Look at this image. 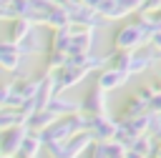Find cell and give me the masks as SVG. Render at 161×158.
Instances as JSON below:
<instances>
[{
    "label": "cell",
    "mask_w": 161,
    "mask_h": 158,
    "mask_svg": "<svg viewBox=\"0 0 161 158\" xmlns=\"http://www.w3.org/2000/svg\"><path fill=\"white\" fill-rule=\"evenodd\" d=\"M148 40H151V35H148L146 25L141 20H136V23H128L113 33V50H138Z\"/></svg>",
    "instance_id": "obj_1"
},
{
    "label": "cell",
    "mask_w": 161,
    "mask_h": 158,
    "mask_svg": "<svg viewBox=\"0 0 161 158\" xmlns=\"http://www.w3.org/2000/svg\"><path fill=\"white\" fill-rule=\"evenodd\" d=\"M28 135H30V125H28V123L13 125V128L3 130V133H0V153H3V155H15V158H18L20 148H23V140H25Z\"/></svg>",
    "instance_id": "obj_2"
},
{
    "label": "cell",
    "mask_w": 161,
    "mask_h": 158,
    "mask_svg": "<svg viewBox=\"0 0 161 158\" xmlns=\"http://www.w3.org/2000/svg\"><path fill=\"white\" fill-rule=\"evenodd\" d=\"M68 13H70V25H86L93 30L106 20L96 8H88L83 3H75V0H73V5H68Z\"/></svg>",
    "instance_id": "obj_3"
},
{
    "label": "cell",
    "mask_w": 161,
    "mask_h": 158,
    "mask_svg": "<svg viewBox=\"0 0 161 158\" xmlns=\"http://www.w3.org/2000/svg\"><path fill=\"white\" fill-rule=\"evenodd\" d=\"M106 105H108L106 103V90L101 85L88 88L86 95L80 98V113H86V115H108Z\"/></svg>",
    "instance_id": "obj_4"
},
{
    "label": "cell",
    "mask_w": 161,
    "mask_h": 158,
    "mask_svg": "<svg viewBox=\"0 0 161 158\" xmlns=\"http://www.w3.org/2000/svg\"><path fill=\"white\" fill-rule=\"evenodd\" d=\"M88 73H91V68H83V65H65V68L55 70L53 78H55V88H58V93H63V90L78 85L80 80H86Z\"/></svg>",
    "instance_id": "obj_5"
},
{
    "label": "cell",
    "mask_w": 161,
    "mask_h": 158,
    "mask_svg": "<svg viewBox=\"0 0 161 158\" xmlns=\"http://www.w3.org/2000/svg\"><path fill=\"white\" fill-rule=\"evenodd\" d=\"M116 130H118V120L108 115H91L88 120V133L93 135V140H113Z\"/></svg>",
    "instance_id": "obj_6"
},
{
    "label": "cell",
    "mask_w": 161,
    "mask_h": 158,
    "mask_svg": "<svg viewBox=\"0 0 161 158\" xmlns=\"http://www.w3.org/2000/svg\"><path fill=\"white\" fill-rule=\"evenodd\" d=\"M128 78H131V73H128V70H118V68H103V70L98 73V78H96V85H101L106 93H111V90L123 88V85L128 83Z\"/></svg>",
    "instance_id": "obj_7"
},
{
    "label": "cell",
    "mask_w": 161,
    "mask_h": 158,
    "mask_svg": "<svg viewBox=\"0 0 161 158\" xmlns=\"http://www.w3.org/2000/svg\"><path fill=\"white\" fill-rule=\"evenodd\" d=\"M70 30H73V40H70L68 55H83V53H91V45H93V28H86V25H70Z\"/></svg>",
    "instance_id": "obj_8"
},
{
    "label": "cell",
    "mask_w": 161,
    "mask_h": 158,
    "mask_svg": "<svg viewBox=\"0 0 161 158\" xmlns=\"http://www.w3.org/2000/svg\"><path fill=\"white\" fill-rule=\"evenodd\" d=\"M23 60H25V55H20L15 43H10V40L0 43V68H5L8 73H18L23 68Z\"/></svg>",
    "instance_id": "obj_9"
},
{
    "label": "cell",
    "mask_w": 161,
    "mask_h": 158,
    "mask_svg": "<svg viewBox=\"0 0 161 158\" xmlns=\"http://www.w3.org/2000/svg\"><path fill=\"white\" fill-rule=\"evenodd\" d=\"M88 153H91V158H126L128 148L116 140H96L88 148Z\"/></svg>",
    "instance_id": "obj_10"
},
{
    "label": "cell",
    "mask_w": 161,
    "mask_h": 158,
    "mask_svg": "<svg viewBox=\"0 0 161 158\" xmlns=\"http://www.w3.org/2000/svg\"><path fill=\"white\" fill-rule=\"evenodd\" d=\"M158 50H153V48H138V50H133V60H131V75H136V73H143V70H148L156 60H158Z\"/></svg>",
    "instance_id": "obj_11"
},
{
    "label": "cell",
    "mask_w": 161,
    "mask_h": 158,
    "mask_svg": "<svg viewBox=\"0 0 161 158\" xmlns=\"http://www.w3.org/2000/svg\"><path fill=\"white\" fill-rule=\"evenodd\" d=\"M33 30H35V25H33L28 18H18V20L10 23V28H8V33H5V40H10V43H20V40H25Z\"/></svg>",
    "instance_id": "obj_12"
},
{
    "label": "cell",
    "mask_w": 161,
    "mask_h": 158,
    "mask_svg": "<svg viewBox=\"0 0 161 158\" xmlns=\"http://www.w3.org/2000/svg\"><path fill=\"white\" fill-rule=\"evenodd\" d=\"M48 110H53L58 118H65V115H75V113H80V103H75V100H68V98H63L60 93L48 103Z\"/></svg>",
    "instance_id": "obj_13"
},
{
    "label": "cell",
    "mask_w": 161,
    "mask_h": 158,
    "mask_svg": "<svg viewBox=\"0 0 161 158\" xmlns=\"http://www.w3.org/2000/svg\"><path fill=\"white\" fill-rule=\"evenodd\" d=\"M68 25H70V13H68V8L53 5V8L45 13V28L58 30V28H68Z\"/></svg>",
    "instance_id": "obj_14"
},
{
    "label": "cell",
    "mask_w": 161,
    "mask_h": 158,
    "mask_svg": "<svg viewBox=\"0 0 161 158\" xmlns=\"http://www.w3.org/2000/svg\"><path fill=\"white\" fill-rule=\"evenodd\" d=\"M148 110H151L148 103H143V100H138L136 95H131V98L121 105V118H118V120H133V118H138V115H143V113H148Z\"/></svg>",
    "instance_id": "obj_15"
},
{
    "label": "cell",
    "mask_w": 161,
    "mask_h": 158,
    "mask_svg": "<svg viewBox=\"0 0 161 158\" xmlns=\"http://www.w3.org/2000/svg\"><path fill=\"white\" fill-rule=\"evenodd\" d=\"M28 118L30 115L23 108H0V128L3 130L13 128V125H23V123H28Z\"/></svg>",
    "instance_id": "obj_16"
},
{
    "label": "cell",
    "mask_w": 161,
    "mask_h": 158,
    "mask_svg": "<svg viewBox=\"0 0 161 158\" xmlns=\"http://www.w3.org/2000/svg\"><path fill=\"white\" fill-rule=\"evenodd\" d=\"M55 120H58V115H55L53 110L43 108V110H35V113L28 118V125H30V130H35V133H43V130H45V128H50Z\"/></svg>",
    "instance_id": "obj_17"
},
{
    "label": "cell",
    "mask_w": 161,
    "mask_h": 158,
    "mask_svg": "<svg viewBox=\"0 0 161 158\" xmlns=\"http://www.w3.org/2000/svg\"><path fill=\"white\" fill-rule=\"evenodd\" d=\"M40 148H45V140H43V135H40V133H35V130H30V135L23 140V148H20L18 158H38Z\"/></svg>",
    "instance_id": "obj_18"
},
{
    "label": "cell",
    "mask_w": 161,
    "mask_h": 158,
    "mask_svg": "<svg viewBox=\"0 0 161 158\" xmlns=\"http://www.w3.org/2000/svg\"><path fill=\"white\" fill-rule=\"evenodd\" d=\"M108 58V65L106 68H118V70H128L131 73V60H133V50H113L106 55Z\"/></svg>",
    "instance_id": "obj_19"
},
{
    "label": "cell",
    "mask_w": 161,
    "mask_h": 158,
    "mask_svg": "<svg viewBox=\"0 0 161 158\" xmlns=\"http://www.w3.org/2000/svg\"><path fill=\"white\" fill-rule=\"evenodd\" d=\"M70 40H73L70 25H68V28H58V30H53V35H50V50H63V53H68Z\"/></svg>",
    "instance_id": "obj_20"
},
{
    "label": "cell",
    "mask_w": 161,
    "mask_h": 158,
    "mask_svg": "<svg viewBox=\"0 0 161 158\" xmlns=\"http://www.w3.org/2000/svg\"><path fill=\"white\" fill-rule=\"evenodd\" d=\"M68 53H63V50H50L48 48V53H45V73H55V70H60V68H65L68 65Z\"/></svg>",
    "instance_id": "obj_21"
},
{
    "label": "cell",
    "mask_w": 161,
    "mask_h": 158,
    "mask_svg": "<svg viewBox=\"0 0 161 158\" xmlns=\"http://www.w3.org/2000/svg\"><path fill=\"white\" fill-rule=\"evenodd\" d=\"M98 13H101L106 20H118V18H126V15H128L126 8H123L118 0H103V3L98 5Z\"/></svg>",
    "instance_id": "obj_22"
},
{
    "label": "cell",
    "mask_w": 161,
    "mask_h": 158,
    "mask_svg": "<svg viewBox=\"0 0 161 158\" xmlns=\"http://www.w3.org/2000/svg\"><path fill=\"white\" fill-rule=\"evenodd\" d=\"M18 45V50H20V55H35V53H40V40H38V33L33 30L25 40H20V43H15Z\"/></svg>",
    "instance_id": "obj_23"
},
{
    "label": "cell",
    "mask_w": 161,
    "mask_h": 158,
    "mask_svg": "<svg viewBox=\"0 0 161 158\" xmlns=\"http://www.w3.org/2000/svg\"><path fill=\"white\" fill-rule=\"evenodd\" d=\"M131 95H136L138 100H143V103H148L151 105V100L156 98V90H153V85H138V88H133V93Z\"/></svg>",
    "instance_id": "obj_24"
},
{
    "label": "cell",
    "mask_w": 161,
    "mask_h": 158,
    "mask_svg": "<svg viewBox=\"0 0 161 158\" xmlns=\"http://www.w3.org/2000/svg\"><path fill=\"white\" fill-rule=\"evenodd\" d=\"M158 10H161V0H143L141 8H138L141 15H151V13H158Z\"/></svg>",
    "instance_id": "obj_25"
},
{
    "label": "cell",
    "mask_w": 161,
    "mask_h": 158,
    "mask_svg": "<svg viewBox=\"0 0 161 158\" xmlns=\"http://www.w3.org/2000/svg\"><path fill=\"white\" fill-rule=\"evenodd\" d=\"M148 43H151V48H153V50H158V53H161V30H158V33H153Z\"/></svg>",
    "instance_id": "obj_26"
},
{
    "label": "cell",
    "mask_w": 161,
    "mask_h": 158,
    "mask_svg": "<svg viewBox=\"0 0 161 158\" xmlns=\"http://www.w3.org/2000/svg\"><path fill=\"white\" fill-rule=\"evenodd\" d=\"M0 158H15V155H3V153H0Z\"/></svg>",
    "instance_id": "obj_27"
},
{
    "label": "cell",
    "mask_w": 161,
    "mask_h": 158,
    "mask_svg": "<svg viewBox=\"0 0 161 158\" xmlns=\"http://www.w3.org/2000/svg\"><path fill=\"white\" fill-rule=\"evenodd\" d=\"M158 158H161V153H158Z\"/></svg>",
    "instance_id": "obj_28"
},
{
    "label": "cell",
    "mask_w": 161,
    "mask_h": 158,
    "mask_svg": "<svg viewBox=\"0 0 161 158\" xmlns=\"http://www.w3.org/2000/svg\"><path fill=\"white\" fill-rule=\"evenodd\" d=\"M158 115H161V113H158Z\"/></svg>",
    "instance_id": "obj_29"
}]
</instances>
